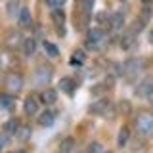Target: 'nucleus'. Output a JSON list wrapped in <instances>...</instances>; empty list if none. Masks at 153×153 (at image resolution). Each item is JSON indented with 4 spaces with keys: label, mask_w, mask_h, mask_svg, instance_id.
<instances>
[{
    "label": "nucleus",
    "mask_w": 153,
    "mask_h": 153,
    "mask_svg": "<svg viewBox=\"0 0 153 153\" xmlns=\"http://www.w3.org/2000/svg\"><path fill=\"white\" fill-rule=\"evenodd\" d=\"M13 103H16L13 96H10V94L0 96V105H2V109H13Z\"/></svg>",
    "instance_id": "18"
},
{
    "label": "nucleus",
    "mask_w": 153,
    "mask_h": 153,
    "mask_svg": "<svg viewBox=\"0 0 153 153\" xmlns=\"http://www.w3.org/2000/svg\"><path fill=\"white\" fill-rule=\"evenodd\" d=\"M44 50H46V54L52 56V57H57V56H59V50H57V46L52 44V42H44Z\"/></svg>",
    "instance_id": "21"
},
{
    "label": "nucleus",
    "mask_w": 153,
    "mask_h": 153,
    "mask_svg": "<svg viewBox=\"0 0 153 153\" xmlns=\"http://www.w3.org/2000/svg\"><path fill=\"white\" fill-rule=\"evenodd\" d=\"M102 38H103L102 29H90L88 36H86V46H88L90 50H96V48L100 46V42H102Z\"/></svg>",
    "instance_id": "2"
},
{
    "label": "nucleus",
    "mask_w": 153,
    "mask_h": 153,
    "mask_svg": "<svg viewBox=\"0 0 153 153\" xmlns=\"http://www.w3.org/2000/svg\"><path fill=\"white\" fill-rule=\"evenodd\" d=\"M128 138H130V130H128L126 126H123L121 128V132H119V146H126V142H128Z\"/></svg>",
    "instance_id": "20"
},
{
    "label": "nucleus",
    "mask_w": 153,
    "mask_h": 153,
    "mask_svg": "<svg viewBox=\"0 0 153 153\" xmlns=\"http://www.w3.org/2000/svg\"><path fill=\"white\" fill-rule=\"evenodd\" d=\"M23 111H25L27 115H35L38 111V100L33 98V96L25 98V102H23Z\"/></svg>",
    "instance_id": "6"
},
{
    "label": "nucleus",
    "mask_w": 153,
    "mask_h": 153,
    "mask_svg": "<svg viewBox=\"0 0 153 153\" xmlns=\"http://www.w3.org/2000/svg\"><path fill=\"white\" fill-rule=\"evenodd\" d=\"M153 2V0H142V4H146V6H147V4H151Z\"/></svg>",
    "instance_id": "29"
},
{
    "label": "nucleus",
    "mask_w": 153,
    "mask_h": 153,
    "mask_svg": "<svg viewBox=\"0 0 153 153\" xmlns=\"http://www.w3.org/2000/svg\"><path fill=\"white\" fill-rule=\"evenodd\" d=\"M16 134H17L19 140H27V138L31 136V128H29V126H19Z\"/></svg>",
    "instance_id": "22"
},
{
    "label": "nucleus",
    "mask_w": 153,
    "mask_h": 153,
    "mask_svg": "<svg viewBox=\"0 0 153 153\" xmlns=\"http://www.w3.org/2000/svg\"><path fill=\"white\" fill-rule=\"evenodd\" d=\"M102 153H109V151H102Z\"/></svg>",
    "instance_id": "32"
},
{
    "label": "nucleus",
    "mask_w": 153,
    "mask_h": 153,
    "mask_svg": "<svg viewBox=\"0 0 153 153\" xmlns=\"http://www.w3.org/2000/svg\"><path fill=\"white\" fill-rule=\"evenodd\" d=\"M138 94L143 98H151L153 100V80H143V84L138 88Z\"/></svg>",
    "instance_id": "8"
},
{
    "label": "nucleus",
    "mask_w": 153,
    "mask_h": 153,
    "mask_svg": "<svg viewBox=\"0 0 153 153\" xmlns=\"http://www.w3.org/2000/svg\"><path fill=\"white\" fill-rule=\"evenodd\" d=\"M123 23H124V16H123V13H113V16L109 17V27H113V29H121Z\"/></svg>",
    "instance_id": "13"
},
{
    "label": "nucleus",
    "mask_w": 153,
    "mask_h": 153,
    "mask_svg": "<svg viewBox=\"0 0 153 153\" xmlns=\"http://www.w3.org/2000/svg\"><path fill=\"white\" fill-rule=\"evenodd\" d=\"M6 10H8V13H10L12 17H17L19 12H21V8H19V2H17V0H10L8 6H6Z\"/></svg>",
    "instance_id": "19"
},
{
    "label": "nucleus",
    "mask_w": 153,
    "mask_h": 153,
    "mask_svg": "<svg viewBox=\"0 0 153 153\" xmlns=\"http://www.w3.org/2000/svg\"><path fill=\"white\" fill-rule=\"evenodd\" d=\"M75 147V140L73 138H65V140H61L59 143V153H71Z\"/></svg>",
    "instance_id": "14"
},
{
    "label": "nucleus",
    "mask_w": 153,
    "mask_h": 153,
    "mask_svg": "<svg viewBox=\"0 0 153 153\" xmlns=\"http://www.w3.org/2000/svg\"><path fill=\"white\" fill-rule=\"evenodd\" d=\"M13 153H25V151H21V149H17V151H13Z\"/></svg>",
    "instance_id": "31"
},
{
    "label": "nucleus",
    "mask_w": 153,
    "mask_h": 153,
    "mask_svg": "<svg viewBox=\"0 0 153 153\" xmlns=\"http://www.w3.org/2000/svg\"><path fill=\"white\" fill-rule=\"evenodd\" d=\"M88 151H90V153H102V146H100V143H92Z\"/></svg>",
    "instance_id": "27"
},
{
    "label": "nucleus",
    "mask_w": 153,
    "mask_h": 153,
    "mask_svg": "<svg viewBox=\"0 0 153 153\" xmlns=\"http://www.w3.org/2000/svg\"><path fill=\"white\" fill-rule=\"evenodd\" d=\"M17 128H19V121H17V119H10V121L4 123V132H6V134H16Z\"/></svg>",
    "instance_id": "15"
},
{
    "label": "nucleus",
    "mask_w": 153,
    "mask_h": 153,
    "mask_svg": "<svg viewBox=\"0 0 153 153\" xmlns=\"http://www.w3.org/2000/svg\"><path fill=\"white\" fill-rule=\"evenodd\" d=\"M84 61H86V54H84L82 50H76L75 54L71 56V61H69V63L71 65H82Z\"/></svg>",
    "instance_id": "16"
},
{
    "label": "nucleus",
    "mask_w": 153,
    "mask_h": 153,
    "mask_svg": "<svg viewBox=\"0 0 153 153\" xmlns=\"http://www.w3.org/2000/svg\"><path fill=\"white\" fill-rule=\"evenodd\" d=\"M6 86H8V90H10L12 94L19 92V90L23 88V79H21V75H17V73L8 75V79H6Z\"/></svg>",
    "instance_id": "3"
},
{
    "label": "nucleus",
    "mask_w": 153,
    "mask_h": 153,
    "mask_svg": "<svg viewBox=\"0 0 153 153\" xmlns=\"http://www.w3.org/2000/svg\"><path fill=\"white\" fill-rule=\"evenodd\" d=\"M96 19H98V23H100V25H109V17L105 16V13H100V16L96 17Z\"/></svg>",
    "instance_id": "26"
},
{
    "label": "nucleus",
    "mask_w": 153,
    "mask_h": 153,
    "mask_svg": "<svg viewBox=\"0 0 153 153\" xmlns=\"http://www.w3.org/2000/svg\"><path fill=\"white\" fill-rule=\"evenodd\" d=\"M90 111H92L94 115H103V117H109V111H111V103H109V100H100V102L92 103Z\"/></svg>",
    "instance_id": "4"
},
{
    "label": "nucleus",
    "mask_w": 153,
    "mask_h": 153,
    "mask_svg": "<svg viewBox=\"0 0 153 153\" xmlns=\"http://www.w3.org/2000/svg\"><path fill=\"white\" fill-rule=\"evenodd\" d=\"M75 88H76V82H75L73 79H69V76H65V79H61V80H59V90H61V92L73 94V92H75Z\"/></svg>",
    "instance_id": "7"
},
{
    "label": "nucleus",
    "mask_w": 153,
    "mask_h": 153,
    "mask_svg": "<svg viewBox=\"0 0 153 153\" xmlns=\"http://www.w3.org/2000/svg\"><path fill=\"white\" fill-rule=\"evenodd\" d=\"M149 40L153 42V29H151V33H149Z\"/></svg>",
    "instance_id": "30"
},
{
    "label": "nucleus",
    "mask_w": 153,
    "mask_h": 153,
    "mask_svg": "<svg viewBox=\"0 0 153 153\" xmlns=\"http://www.w3.org/2000/svg\"><path fill=\"white\" fill-rule=\"evenodd\" d=\"M63 2H65V0H46V4H48L50 8H54V10H56V8H59Z\"/></svg>",
    "instance_id": "25"
},
{
    "label": "nucleus",
    "mask_w": 153,
    "mask_h": 153,
    "mask_svg": "<svg viewBox=\"0 0 153 153\" xmlns=\"http://www.w3.org/2000/svg\"><path fill=\"white\" fill-rule=\"evenodd\" d=\"M136 124H138V130H140L143 136H153V115L143 111L138 115L136 119Z\"/></svg>",
    "instance_id": "1"
},
{
    "label": "nucleus",
    "mask_w": 153,
    "mask_h": 153,
    "mask_svg": "<svg viewBox=\"0 0 153 153\" xmlns=\"http://www.w3.org/2000/svg\"><path fill=\"white\" fill-rule=\"evenodd\" d=\"M31 12H29V10L25 8V10H21V12H19V16H17V23H19V27H29L31 25Z\"/></svg>",
    "instance_id": "10"
},
{
    "label": "nucleus",
    "mask_w": 153,
    "mask_h": 153,
    "mask_svg": "<svg viewBox=\"0 0 153 153\" xmlns=\"http://www.w3.org/2000/svg\"><path fill=\"white\" fill-rule=\"evenodd\" d=\"M21 50H23V54H25V56H33V54H35V50H36V42L33 40V38H25L23 44H21Z\"/></svg>",
    "instance_id": "11"
},
{
    "label": "nucleus",
    "mask_w": 153,
    "mask_h": 153,
    "mask_svg": "<svg viewBox=\"0 0 153 153\" xmlns=\"http://www.w3.org/2000/svg\"><path fill=\"white\" fill-rule=\"evenodd\" d=\"M54 121H56V115L52 111H44V113H40V117H38V123H40L42 126H52Z\"/></svg>",
    "instance_id": "12"
},
{
    "label": "nucleus",
    "mask_w": 153,
    "mask_h": 153,
    "mask_svg": "<svg viewBox=\"0 0 153 153\" xmlns=\"http://www.w3.org/2000/svg\"><path fill=\"white\" fill-rule=\"evenodd\" d=\"M6 143H8V138L4 136V134H0V149H2V147L6 146Z\"/></svg>",
    "instance_id": "28"
},
{
    "label": "nucleus",
    "mask_w": 153,
    "mask_h": 153,
    "mask_svg": "<svg viewBox=\"0 0 153 153\" xmlns=\"http://www.w3.org/2000/svg\"><path fill=\"white\" fill-rule=\"evenodd\" d=\"M52 21H54V25L57 29H63V25H65V13L61 12L59 8H56L54 12H52Z\"/></svg>",
    "instance_id": "9"
},
{
    "label": "nucleus",
    "mask_w": 153,
    "mask_h": 153,
    "mask_svg": "<svg viewBox=\"0 0 153 153\" xmlns=\"http://www.w3.org/2000/svg\"><path fill=\"white\" fill-rule=\"evenodd\" d=\"M52 80V69L50 67H38L35 71V82L36 84H48Z\"/></svg>",
    "instance_id": "5"
},
{
    "label": "nucleus",
    "mask_w": 153,
    "mask_h": 153,
    "mask_svg": "<svg viewBox=\"0 0 153 153\" xmlns=\"http://www.w3.org/2000/svg\"><path fill=\"white\" fill-rule=\"evenodd\" d=\"M92 6H94V0H82V10H84L86 16L92 12Z\"/></svg>",
    "instance_id": "24"
},
{
    "label": "nucleus",
    "mask_w": 153,
    "mask_h": 153,
    "mask_svg": "<svg viewBox=\"0 0 153 153\" xmlns=\"http://www.w3.org/2000/svg\"><path fill=\"white\" fill-rule=\"evenodd\" d=\"M56 98H57L56 90H44V92H42V96H40V100H42L44 103H48V105L56 103Z\"/></svg>",
    "instance_id": "17"
},
{
    "label": "nucleus",
    "mask_w": 153,
    "mask_h": 153,
    "mask_svg": "<svg viewBox=\"0 0 153 153\" xmlns=\"http://www.w3.org/2000/svg\"><path fill=\"white\" fill-rule=\"evenodd\" d=\"M134 36H136L134 33H126V35L123 36V42H121L123 48H130V46L134 44Z\"/></svg>",
    "instance_id": "23"
}]
</instances>
